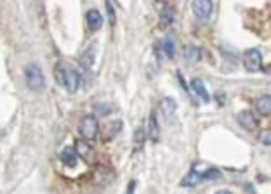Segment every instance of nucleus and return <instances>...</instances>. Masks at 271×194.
Returning a JSON list of instances; mask_svg holds the SVG:
<instances>
[{"label":"nucleus","mask_w":271,"mask_h":194,"mask_svg":"<svg viewBox=\"0 0 271 194\" xmlns=\"http://www.w3.org/2000/svg\"><path fill=\"white\" fill-rule=\"evenodd\" d=\"M54 78L59 85L66 89L70 94H75L80 87V75L77 73V70L66 64V62H58L54 68Z\"/></svg>","instance_id":"1"},{"label":"nucleus","mask_w":271,"mask_h":194,"mask_svg":"<svg viewBox=\"0 0 271 194\" xmlns=\"http://www.w3.org/2000/svg\"><path fill=\"white\" fill-rule=\"evenodd\" d=\"M25 80H26V85L35 92H40L42 89L46 87V78H44V73H42L38 64H28V66H25Z\"/></svg>","instance_id":"2"},{"label":"nucleus","mask_w":271,"mask_h":194,"mask_svg":"<svg viewBox=\"0 0 271 194\" xmlns=\"http://www.w3.org/2000/svg\"><path fill=\"white\" fill-rule=\"evenodd\" d=\"M79 132L83 139H87V141H94L99 134V121L94 115H85L80 120L79 125Z\"/></svg>","instance_id":"3"},{"label":"nucleus","mask_w":271,"mask_h":194,"mask_svg":"<svg viewBox=\"0 0 271 194\" xmlns=\"http://www.w3.org/2000/svg\"><path fill=\"white\" fill-rule=\"evenodd\" d=\"M73 149H75L77 156L82 158L85 163H89V165H94V163H96V160H97L96 149L92 148L87 141H83V139H77Z\"/></svg>","instance_id":"4"},{"label":"nucleus","mask_w":271,"mask_h":194,"mask_svg":"<svg viewBox=\"0 0 271 194\" xmlns=\"http://www.w3.org/2000/svg\"><path fill=\"white\" fill-rule=\"evenodd\" d=\"M243 66H245L247 71L254 73V71H259L261 66H263V56L257 49H249L243 52Z\"/></svg>","instance_id":"5"},{"label":"nucleus","mask_w":271,"mask_h":194,"mask_svg":"<svg viewBox=\"0 0 271 194\" xmlns=\"http://www.w3.org/2000/svg\"><path fill=\"white\" fill-rule=\"evenodd\" d=\"M191 11L198 19H208L212 14V0H193Z\"/></svg>","instance_id":"6"},{"label":"nucleus","mask_w":271,"mask_h":194,"mask_svg":"<svg viewBox=\"0 0 271 194\" xmlns=\"http://www.w3.org/2000/svg\"><path fill=\"white\" fill-rule=\"evenodd\" d=\"M238 123L242 125V128H245V130H255L257 128V118L254 116V113L252 111H240L238 113Z\"/></svg>","instance_id":"7"},{"label":"nucleus","mask_w":271,"mask_h":194,"mask_svg":"<svg viewBox=\"0 0 271 194\" xmlns=\"http://www.w3.org/2000/svg\"><path fill=\"white\" fill-rule=\"evenodd\" d=\"M59 160H61V163H64L66 166L73 168V166H77V160H79V156H77L75 149L71 148V146H66V148L59 153Z\"/></svg>","instance_id":"8"},{"label":"nucleus","mask_w":271,"mask_h":194,"mask_svg":"<svg viewBox=\"0 0 271 194\" xmlns=\"http://www.w3.org/2000/svg\"><path fill=\"white\" fill-rule=\"evenodd\" d=\"M85 19H87L89 30H92V31H97V30L103 26V16H101V13H99V11H96V9H91V11H87V16H85Z\"/></svg>","instance_id":"9"},{"label":"nucleus","mask_w":271,"mask_h":194,"mask_svg":"<svg viewBox=\"0 0 271 194\" xmlns=\"http://www.w3.org/2000/svg\"><path fill=\"white\" fill-rule=\"evenodd\" d=\"M191 89L195 90V94L198 95L204 103H208V101H210V95H208L207 89H205V83L202 82L200 78H193L191 80Z\"/></svg>","instance_id":"10"},{"label":"nucleus","mask_w":271,"mask_h":194,"mask_svg":"<svg viewBox=\"0 0 271 194\" xmlns=\"http://www.w3.org/2000/svg\"><path fill=\"white\" fill-rule=\"evenodd\" d=\"M148 135L153 142L159 141L160 137V128H159V121H157V115L151 113L150 118H148Z\"/></svg>","instance_id":"11"},{"label":"nucleus","mask_w":271,"mask_h":194,"mask_svg":"<svg viewBox=\"0 0 271 194\" xmlns=\"http://www.w3.org/2000/svg\"><path fill=\"white\" fill-rule=\"evenodd\" d=\"M174 9H171V7H165L160 13V17H159V23H160V26L162 28H169V26L174 23Z\"/></svg>","instance_id":"12"},{"label":"nucleus","mask_w":271,"mask_h":194,"mask_svg":"<svg viewBox=\"0 0 271 194\" xmlns=\"http://www.w3.org/2000/svg\"><path fill=\"white\" fill-rule=\"evenodd\" d=\"M255 109L264 116L270 115V111H271V97L270 95H261V97L255 101Z\"/></svg>","instance_id":"13"},{"label":"nucleus","mask_w":271,"mask_h":194,"mask_svg":"<svg viewBox=\"0 0 271 194\" xmlns=\"http://www.w3.org/2000/svg\"><path fill=\"white\" fill-rule=\"evenodd\" d=\"M157 49H160L163 54H165V58H174V52H175V47H174V42L171 40V38H163V40L159 42V45H157Z\"/></svg>","instance_id":"14"},{"label":"nucleus","mask_w":271,"mask_h":194,"mask_svg":"<svg viewBox=\"0 0 271 194\" xmlns=\"http://www.w3.org/2000/svg\"><path fill=\"white\" fill-rule=\"evenodd\" d=\"M202 59V50L198 47H188L184 50V61L190 62V64H195Z\"/></svg>","instance_id":"15"},{"label":"nucleus","mask_w":271,"mask_h":194,"mask_svg":"<svg viewBox=\"0 0 271 194\" xmlns=\"http://www.w3.org/2000/svg\"><path fill=\"white\" fill-rule=\"evenodd\" d=\"M198 182H202V174H198L195 168L190 172V174L186 175V177L183 179V182H181V186L183 187H193V186H196Z\"/></svg>","instance_id":"16"},{"label":"nucleus","mask_w":271,"mask_h":194,"mask_svg":"<svg viewBox=\"0 0 271 194\" xmlns=\"http://www.w3.org/2000/svg\"><path fill=\"white\" fill-rule=\"evenodd\" d=\"M160 107H162L163 115L169 118L171 115H174L175 107H177V104H175L174 99H171V97H165V99H162V103H160Z\"/></svg>","instance_id":"17"},{"label":"nucleus","mask_w":271,"mask_h":194,"mask_svg":"<svg viewBox=\"0 0 271 194\" xmlns=\"http://www.w3.org/2000/svg\"><path fill=\"white\" fill-rule=\"evenodd\" d=\"M120 130H122V121H112V123H108L106 127H104L103 135L106 137V139H112V137L117 135Z\"/></svg>","instance_id":"18"},{"label":"nucleus","mask_w":271,"mask_h":194,"mask_svg":"<svg viewBox=\"0 0 271 194\" xmlns=\"http://www.w3.org/2000/svg\"><path fill=\"white\" fill-rule=\"evenodd\" d=\"M112 109H113V106H112V104H108V103H97L96 106H94V111H96L99 116L110 115V113H112Z\"/></svg>","instance_id":"19"},{"label":"nucleus","mask_w":271,"mask_h":194,"mask_svg":"<svg viewBox=\"0 0 271 194\" xmlns=\"http://www.w3.org/2000/svg\"><path fill=\"white\" fill-rule=\"evenodd\" d=\"M217 177H221V172L216 168H210L202 174V180H210V179H217Z\"/></svg>","instance_id":"20"},{"label":"nucleus","mask_w":271,"mask_h":194,"mask_svg":"<svg viewBox=\"0 0 271 194\" xmlns=\"http://www.w3.org/2000/svg\"><path fill=\"white\" fill-rule=\"evenodd\" d=\"M104 5H106V13H108V19H110V25H115L117 23V19H115V11H113V5H112V2L110 0H106L104 2Z\"/></svg>","instance_id":"21"},{"label":"nucleus","mask_w":271,"mask_h":194,"mask_svg":"<svg viewBox=\"0 0 271 194\" xmlns=\"http://www.w3.org/2000/svg\"><path fill=\"white\" fill-rule=\"evenodd\" d=\"M144 137H146L144 128H138V130L134 132V142H136V144H141V142H144Z\"/></svg>","instance_id":"22"},{"label":"nucleus","mask_w":271,"mask_h":194,"mask_svg":"<svg viewBox=\"0 0 271 194\" xmlns=\"http://www.w3.org/2000/svg\"><path fill=\"white\" fill-rule=\"evenodd\" d=\"M259 141L263 142L264 146H270L271 144V132L270 130H263V132L259 134Z\"/></svg>","instance_id":"23"},{"label":"nucleus","mask_w":271,"mask_h":194,"mask_svg":"<svg viewBox=\"0 0 271 194\" xmlns=\"http://www.w3.org/2000/svg\"><path fill=\"white\" fill-rule=\"evenodd\" d=\"M216 194H231V193H229V191H226V189H223V191H217Z\"/></svg>","instance_id":"24"},{"label":"nucleus","mask_w":271,"mask_h":194,"mask_svg":"<svg viewBox=\"0 0 271 194\" xmlns=\"http://www.w3.org/2000/svg\"><path fill=\"white\" fill-rule=\"evenodd\" d=\"M155 2H160V4H162V2H165V0H155Z\"/></svg>","instance_id":"25"}]
</instances>
